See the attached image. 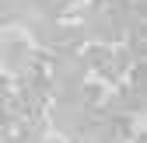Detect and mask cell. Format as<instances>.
<instances>
[{"instance_id": "6da1fadb", "label": "cell", "mask_w": 147, "mask_h": 143, "mask_svg": "<svg viewBox=\"0 0 147 143\" xmlns=\"http://www.w3.org/2000/svg\"><path fill=\"white\" fill-rule=\"evenodd\" d=\"M35 63V49L25 31H4L0 35V66L11 74H21Z\"/></svg>"}, {"instance_id": "7a4b0ae2", "label": "cell", "mask_w": 147, "mask_h": 143, "mask_svg": "<svg viewBox=\"0 0 147 143\" xmlns=\"http://www.w3.org/2000/svg\"><path fill=\"white\" fill-rule=\"evenodd\" d=\"M70 143H81V140H70Z\"/></svg>"}]
</instances>
